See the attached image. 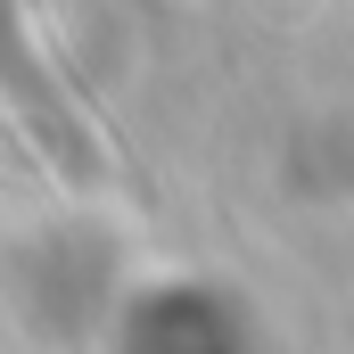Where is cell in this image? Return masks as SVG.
Returning <instances> with one entry per match:
<instances>
[{
  "instance_id": "obj_1",
  "label": "cell",
  "mask_w": 354,
  "mask_h": 354,
  "mask_svg": "<svg viewBox=\"0 0 354 354\" xmlns=\"http://www.w3.org/2000/svg\"><path fill=\"white\" fill-rule=\"evenodd\" d=\"M0 91H8V107L33 124V140H41V149H50V157H58L75 181H91V174H99V149L66 132V107L50 99L41 66H33V41H25V17H17V0H0Z\"/></svg>"
}]
</instances>
